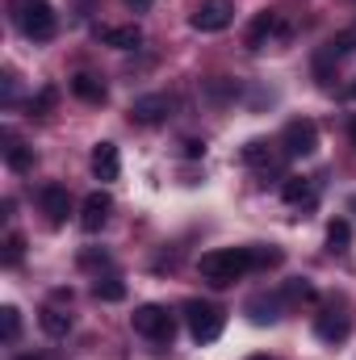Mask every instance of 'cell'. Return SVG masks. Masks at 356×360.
<instances>
[{
	"label": "cell",
	"instance_id": "8",
	"mask_svg": "<svg viewBox=\"0 0 356 360\" xmlns=\"http://www.w3.org/2000/svg\"><path fill=\"white\" fill-rule=\"evenodd\" d=\"M38 205H42V214H46L51 226H63L68 214H72V193H68V184H59V180L42 184V188H38Z\"/></svg>",
	"mask_w": 356,
	"mask_h": 360
},
{
	"label": "cell",
	"instance_id": "30",
	"mask_svg": "<svg viewBox=\"0 0 356 360\" xmlns=\"http://www.w3.org/2000/svg\"><path fill=\"white\" fill-rule=\"evenodd\" d=\"M17 360H42V356H34V352H30V356H17Z\"/></svg>",
	"mask_w": 356,
	"mask_h": 360
},
{
	"label": "cell",
	"instance_id": "26",
	"mask_svg": "<svg viewBox=\"0 0 356 360\" xmlns=\"http://www.w3.org/2000/svg\"><path fill=\"white\" fill-rule=\"evenodd\" d=\"M281 297H285V302H314V285H310V281H289Z\"/></svg>",
	"mask_w": 356,
	"mask_h": 360
},
{
	"label": "cell",
	"instance_id": "16",
	"mask_svg": "<svg viewBox=\"0 0 356 360\" xmlns=\"http://www.w3.org/2000/svg\"><path fill=\"white\" fill-rule=\"evenodd\" d=\"M38 323H42V331L55 335V340H63V335L72 331V314H68V310H55V306H46V310L38 314Z\"/></svg>",
	"mask_w": 356,
	"mask_h": 360
},
{
	"label": "cell",
	"instance_id": "7",
	"mask_svg": "<svg viewBox=\"0 0 356 360\" xmlns=\"http://www.w3.org/2000/svg\"><path fill=\"white\" fill-rule=\"evenodd\" d=\"M168 117H172V96L168 92H147L130 105V122H139V126H160Z\"/></svg>",
	"mask_w": 356,
	"mask_h": 360
},
{
	"label": "cell",
	"instance_id": "4",
	"mask_svg": "<svg viewBox=\"0 0 356 360\" xmlns=\"http://www.w3.org/2000/svg\"><path fill=\"white\" fill-rule=\"evenodd\" d=\"M130 323H134V331H139L143 340H155V344H168V340H172V331H177V323H172L168 306H160V302L139 306V310L130 314Z\"/></svg>",
	"mask_w": 356,
	"mask_h": 360
},
{
	"label": "cell",
	"instance_id": "24",
	"mask_svg": "<svg viewBox=\"0 0 356 360\" xmlns=\"http://www.w3.org/2000/svg\"><path fill=\"white\" fill-rule=\"evenodd\" d=\"M0 335H4V344H13V340L21 335V314H17V306H4V310H0Z\"/></svg>",
	"mask_w": 356,
	"mask_h": 360
},
{
	"label": "cell",
	"instance_id": "33",
	"mask_svg": "<svg viewBox=\"0 0 356 360\" xmlns=\"http://www.w3.org/2000/svg\"><path fill=\"white\" fill-rule=\"evenodd\" d=\"M352 101H356V84H352Z\"/></svg>",
	"mask_w": 356,
	"mask_h": 360
},
{
	"label": "cell",
	"instance_id": "3",
	"mask_svg": "<svg viewBox=\"0 0 356 360\" xmlns=\"http://www.w3.org/2000/svg\"><path fill=\"white\" fill-rule=\"evenodd\" d=\"M13 17H17V25H21V34H25L30 42H51L55 30H59V17H55V8H51L46 0H30V4H21Z\"/></svg>",
	"mask_w": 356,
	"mask_h": 360
},
{
	"label": "cell",
	"instance_id": "27",
	"mask_svg": "<svg viewBox=\"0 0 356 360\" xmlns=\"http://www.w3.org/2000/svg\"><path fill=\"white\" fill-rule=\"evenodd\" d=\"M252 260H256V269H272V264H281V252L276 248H252Z\"/></svg>",
	"mask_w": 356,
	"mask_h": 360
},
{
	"label": "cell",
	"instance_id": "28",
	"mask_svg": "<svg viewBox=\"0 0 356 360\" xmlns=\"http://www.w3.org/2000/svg\"><path fill=\"white\" fill-rule=\"evenodd\" d=\"M184 155H189V160H197V155H205V143H197V139H189V143H184Z\"/></svg>",
	"mask_w": 356,
	"mask_h": 360
},
{
	"label": "cell",
	"instance_id": "14",
	"mask_svg": "<svg viewBox=\"0 0 356 360\" xmlns=\"http://www.w3.org/2000/svg\"><path fill=\"white\" fill-rule=\"evenodd\" d=\"M101 42L113 46V51H134L143 42V34H139V25H105L101 30Z\"/></svg>",
	"mask_w": 356,
	"mask_h": 360
},
{
	"label": "cell",
	"instance_id": "31",
	"mask_svg": "<svg viewBox=\"0 0 356 360\" xmlns=\"http://www.w3.org/2000/svg\"><path fill=\"white\" fill-rule=\"evenodd\" d=\"M248 360H272V356H248Z\"/></svg>",
	"mask_w": 356,
	"mask_h": 360
},
{
	"label": "cell",
	"instance_id": "1",
	"mask_svg": "<svg viewBox=\"0 0 356 360\" xmlns=\"http://www.w3.org/2000/svg\"><path fill=\"white\" fill-rule=\"evenodd\" d=\"M252 269H256L252 248H218V252H205V256H201V264H197L201 281H210L214 289H227V285L243 281Z\"/></svg>",
	"mask_w": 356,
	"mask_h": 360
},
{
	"label": "cell",
	"instance_id": "19",
	"mask_svg": "<svg viewBox=\"0 0 356 360\" xmlns=\"http://www.w3.org/2000/svg\"><path fill=\"white\" fill-rule=\"evenodd\" d=\"M272 160H276V155H272V147H268L265 139H252V143L243 147V164H248V168H272Z\"/></svg>",
	"mask_w": 356,
	"mask_h": 360
},
{
	"label": "cell",
	"instance_id": "6",
	"mask_svg": "<svg viewBox=\"0 0 356 360\" xmlns=\"http://www.w3.org/2000/svg\"><path fill=\"white\" fill-rule=\"evenodd\" d=\"M281 147H285V155H314L319 151V126L310 117H293L281 130Z\"/></svg>",
	"mask_w": 356,
	"mask_h": 360
},
{
	"label": "cell",
	"instance_id": "20",
	"mask_svg": "<svg viewBox=\"0 0 356 360\" xmlns=\"http://www.w3.org/2000/svg\"><path fill=\"white\" fill-rule=\"evenodd\" d=\"M21 256H25V235H21V231H8V235H4V256H0L4 269H17Z\"/></svg>",
	"mask_w": 356,
	"mask_h": 360
},
{
	"label": "cell",
	"instance_id": "2",
	"mask_svg": "<svg viewBox=\"0 0 356 360\" xmlns=\"http://www.w3.org/2000/svg\"><path fill=\"white\" fill-rule=\"evenodd\" d=\"M184 323H189V335L197 340V344H214L218 335H222V327H227V314L214 306V302H184Z\"/></svg>",
	"mask_w": 356,
	"mask_h": 360
},
{
	"label": "cell",
	"instance_id": "32",
	"mask_svg": "<svg viewBox=\"0 0 356 360\" xmlns=\"http://www.w3.org/2000/svg\"><path fill=\"white\" fill-rule=\"evenodd\" d=\"M352 143H356V122H352Z\"/></svg>",
	"mask_w": 356,
	"mask_h": 360
},
{
	"label": "cell",
	"instance_id": "25",
	"mask_svg": "<svg viewBox=\"0 0 356 360\" xmlns=\"http://www.w3.org/2000/svg\"><path fill=\"white\" fill-rule=\"evenodd\" d=\"M55 101H59V89H42L30 101V113H34V117H46V113L55 109Z\"/></svg>",
	"mask_w": 356,
	"mask_h": 360
},
{
	"label": "cell",
	"instance_id": "5",
	"mask_svg": "<svg viewBox=\"0 0 356 360\" xmlns=\"http://www.w3.org/2000/svg\"><path fill=\"white\" fill-rule=\"evenodd\" d=\"M231 21H235V4L231 0H201L197 13L189 17V25L197 34H222V30H231Z\"/></svg>",
	"mask_w": 356,
	"mask_h": 360
},
{
	"label": "cell",
	"instance_id": "15",
	"mask_svg": "<svg viewBox=\"0 0 356 360\" xmlns=\"http://www.w3.org/2000/svg\"><path fill=\"white\" fill-rule=\"evenodd\" d=\"M72 92L80 101H89V105H101L105 101V80L92 76V72H80V76H72Z\"/></svg>",
	"mask_w": 356,
	"mask_h": 360
},
{
	"label": "cell",
	"instance_id": "22",
	"mask_svg": "<svg viewBox=\"0 0 356 360\" xmlns=\"http://www.w3.org/2000/svg\"><path fill=\"white\" fill-rule=\"evenodd\" d=\"M327 243H331V252H348V243H352V226H348L344 218H336V222L327 226Z\"/></svg>",
	"mask_w": 356,
	"mask_h": 360
},
{
	"label": "cell",
	"instance_id": "11",
	"mask_svg": "<svg viewBox=\"0 0 356 360\" xmlns=\"http://www.w3.org/2000/svg\"><path fill=\"white\" fill-rule=\"evenodd\" d=\"M117 172H122L117 147H113V143H96V147H92V176L96 180H117Z\"/></svg>",
	"mask_w": 356,
	"mask_h": 360
},
{
	"label": "cell",
	"instance_id": "29",
	"mask_svg": "<svg viewBox=\"0 0 356 360\" xmlns=\"http://www.w3.org/2000/svg\"><path fill=\"white\" fill-rule=\"evenodd\" d=\"M126 4H130V8H134V13H147V8H151V4H155V0H126Z\"/></svg>",
	"mask_w": 356,
	"mask_h": 360
},
{
	"label": "cell",
	"instance_id": "17",
	"mask_svg": "<svg viewBox=\"0 0 356 360\" xmlns=\"http://www.w3.org/2000/svg\"><path fill=\"white\" fill-rule=\"evenodd\" d=\"M4 164H8L13 172H30V168H34V151L8 134V147H4Z\"/></svg>",
	"mask_w": 356,
	"mask_h": 360
},
{
	"label": "cell",
	"instance_id": "21",
	"mask_svg": "<svg viewBox=\"0 0 356 360\" xmlns=\"http://www.w3.org/2000/svg\"><path fill=\"white\" fill-rule=\"evenodd\" d=\"M92 297H96V302H122V297H126V285H122L117 276H105V281L96 276V285H92Z\"/></svg>",
	"mask_w": 356,
	"mask_h": 360
},
{
	"label": "cell",
	"instance_id": "12",
	"mask_svg": "<svg viewBox=\"0 0 356 360\" xmlns=\"http://www.w3.org/2000/svg\"><path fill=\"white\" fill-rule=\"evenodd\" d=\"M314 335L327 344H340V340H348V319L340 310H323V314H314Z\"/></svg>",
	"mask_w": 356,
	"mask_h": 360
},
{
	"label": "cell",
	"instance_id": "23",
	"mask_svg": "<svg viewBox=\"0 0 356 360\" xmlns=\"http://www.w3.org/2000/svg\"><path fill=\"white\" fill-rule=\"evenodd\" d=\"M352 51H356V25L344 30V34H336V38L327 42V59H344V55H352Z\"/></svg>",
	"mask_w": 356,
	"mask_h": 360
},
{
	"label": "cell",
	"instance_id": "10",
	"mask_svg": "<svg viewBox=\"0 0 356 360\" xmlns=\"http://www.w3.org/2000/svg\"><path fill=\"white\" fill-rule=\"evenodd\" d=\"M276 34H285V25H281V17L265 8V13H256L252 17V25H248V51H265L268 42L276 38Z\"/></svg>",
	"mask_w": 356,
	"mask_h": 360
},
{
	"label": "cell",
	"instance_id": "9",
	"mask_svg": "<svg viewBox=\"0 0 356 360\" xmlns=\"http://www.w3.org/2000/svg\"><path fill=\"white\" fill-rule=\"evenodd\" d=\"M109 214H113V197H109V193H101V188L89 193V197L80 201V226H84L89 235H96V231L109 222Z\"/></svg>",
	"mask_w": 356,
	"mask_h": 360
},
{
	"label": "cell",
	"instance_id": "13",
	"mask_svg": "<svg viewBox=\"0 0 356 360\" xmlns=\"http://www.w3.org/2000/svg\"><path fill=\"white\" fill-rule=\"evenodd\" d=\"M243 314H248L256 327H265V323H276V319H281V302L268 297V293H256V297L243 302Z\"/></svg>",
	"mask_w": 356,
	"mask_h": 360
},
{
	"label": "cell",
	"instance_id": "18",
	"mask_svg": "<svg viewBox=\"0 0 356 360\" xmlns=\"http://www.w3.org/2000/svg\"><path fill=\"white\" fill-rule=\"evenodd\" d=\"M281 197H285L289 205L310 201V197H314V184H310L306 176H285V184H281Z\"/></svg>",
	"mask_w": 356,
	"mask_h": 360
}]
</instances>
